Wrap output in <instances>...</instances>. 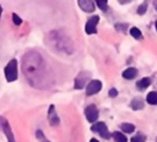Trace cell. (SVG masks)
<instances>
[{"label":"cell","instance_id":"obj_1","mask_svg":"<svg viewBox=\"0 0 157 142\" xmlns=\"http://www.w3.org/2000/svg\"><path fill=\"white\" fill-rule=\"evenodd\" d=\"M22 70L31 86L45 88L50 84V73L47 70L45 61L37 51H28L22 58Z\"/></svg>","mask_w":157,"mask_h":142},{"label":"cell","instance_id":"obj_2","mask_svg":"<svg viewBox=\"0 0 157 142\" xmlns=\"http://www.w3.org/2000/svg\"><path fill=\"white\" fill-rule=\"evenodd\" d=\"M48 42L54 49H56L59 51L71 54L74 50V45H72V42L70 40V38L59 31L50 32L48 34Z\"/></svg>","mask_w":157,"mask_h":142},{"label":"cell","instance_id":"obj_3","mask_svg":"<svg viewBox=\"0 0 157 142\" xmlns=\"http://www.w3.org/2000/svg\"><path fill=\"white\" fill-rule=\"evenodd\" d=\"M5 77L9 82L17 80V61L15 59L10 60V62L5 67Z\"/></svg>","mask_w":157,"mask_h":142},{"label":"cell","instance_id":"obj_4","mask_svg":"<svg viewBox=\"0 0 157 142\" xmlns=\"http://www.w3.org/2000/svg\"><path fill=\"white\" fill-rule=\"evenodd\" d=\"M91 130H92L93 132L99 133L103 138H109V136H110L109 132H108L107 125H105L104 122H96V124H93L92 127H91Z\"/></svg>","mask_w":157,"mask_h":142},{"label":"cell","instance_id":"obj_5","mask_svg":"<svg viewBox=\"0 0 157 142\" xmlns=\"http://www.w3.org/2000/svg\"><path fill=\"white\" fill-rule=\"evenodd\" d=\"M99 21V17L98 16H92L88 18L87 23H86V27H85V31L87 34H93L97 32V23Z\"/></svg>","mask_w":157,"mask_h":142},{"label":"cell","instance_id":"obj_6","mask_svg":"<svg viewBox=\"0 0 157 142\" xmlns=\"http://www.w3.org/2000/svg\"><path fill=\"white\" fill-rule=\"evenodd\" d=\"M101 88H102V82L98 80H93L87 84L86 93H87V95H93V94L98 93L101 91Z\"/></svg>","mask_w":157,"mask_h":142},{"label":"cell","instance_id":"obj_7","mask_svg":"<svg viewBox=\"0 0 157 142\" xmlns=\"http://www.w3.org/2000/svg\"><path fill=\"white\" fill-rule=\"evenodd\" d=\"M85 114L90 122H94L98 119V109L96 108V105H88L85 110Z\"/></svg>","mask_w":157,"mask_h":142},{"label":"cell","instance_id":"obj_8","mask_svg":"<svg viewBox=\"0 0 157 142\" xmlns=\"http://www.w3.org/2000/svg\"><path fill=\"white\" fill-rule=\"evenodd\" d=\"M0 121H1L2 131H4V133H5V135H6V137H7V141H9V142H15L13 133H12V131H11V127H10V125H9L7 120H6V119H4V118H0Z\"/></svg>","mask_w":157,"mask_h":142},{"label":"cell","instance_id":"obj_9","mask_svg":"<svg viewBox=\"0 0 157 142\" xmlns=\"http://www.w3.org/2000/svg\"><path fill=\"white\" fill-rule=\"evenodd\" d=\"M88 77H90V73H87V72H80L78 76L76 77V80H75V88H77V89L83 88V86L87 82Z\"/></svg>","mask_w":157,"mask_h":142},{"label":"cell","instance_id":"obj_10","mask_svg":"<svg viewBox=\"0 0 157 142\" xmlns=\"http://www.w3.org/2000/svg\"><path fill=\"white\" fill-rule=\"evenodd\" d=\"M78 5L86 12H93V10H94L93 0H78Z\"/></svg>","mask_w":157,"mask_h":142},{"label":"cell","instance_id":"obj_11","mask_svg":"<svg viewBox=\"0 0 157 142\" xmlns=\"http://www.w3.org/2000/svg\"><path fill=\"white\" fill-rule=\"evenodd\" d=\"M48 116H49V121H50V125H52V126H55V125L59 124V118H58V115H56V113H55L54 105H50Z\"/></svg>","mask_w":157,"mask_h":142},{"label":"cell","instance_id":"obj_12","mask_svg":"<svg viewBox=\"0 0 157 142\" xmlns=\"http://www.w3.org/2000/svg\"><path fill=\"white\" fill-rule=\"evenodd\" d=\"M137 75V70L135 67H129L125 71H123V77L126 80H132L134 77H136Z\"/></svg>","mask_w":157,"mask_h":142},{"label":"cell","instance_id":"obj_13","mask_svg":"<svg viewBox=\"0 0 157 142\" xmlns=\"http://www.w3.org/2000/svg\"><path fill=\"white\" fill-rule=\"evenodd\" d=\"M150 83H151V80L147 78V77H144V78H141V80L137 81L136 87H137L139 89H145V88H147V87L150 86Z\"/></svg>","mask_w":157,"mask_h":142},{"label":"cell","instance_id":"obj_14","mask_svg":"<svg viewBox=\"0 0 157 142\" xmlns=\"http://www.w3.org/2000/svg\"><path fill=\"white\" fill-rule=\"evenodd\" d=\"M130 105H131V108L134 110H140V109L144 108V100L141 98H134Z\"/></svg>","mask_w":157,"mask_h":142},{"label":"cell","instance_id":"obj_15","mask_svg":"<svg viewBox=\"0 0 157 142\" xmlns=\"http://www.w3.org/2000/svg\"><path fill=\"white\" fill-rule=\"evenodd\" d=\"M146 100H147L148 104L156 105L157 104V92H150L146 97Z\"/></svg>","mask_w":157,"mask_h":142},{"label":"cell","instance_id":"obj_16","mask_svg":"<svg viewBox=\"0 0 157 142\" xmlns=\"http://www.w3.org/2000/svg\"><path fill=\"white\" fill-rule=\"evenodd\" d=\"M113 138L115 140V142H126V141H128L126 137H125V135H123V133L119 132V131L113 132Z\"/></svg>","mask_w":157,"mask_h":142},{"label":"cell","instance_id":"obj_17","mask_svg":"<svg viewBox=\"0 0 157 142\" xmlns=\"http://www.w3.org/2000/svg\"><path fill=\"white\" fill-rule=\"evenodd\" d=\"M120 127H121V130H123L124 132H126V133H130V132H132V131L135 130V126H134L132 124H128V122L121 124Z\"/></svg>","mask_w":157,"mask_h":142},{"label":"cell","instance_id":"obj_18","mask_svg":"<svg viewBox=\"0 0 157 142\" xmlns=\"http://www.w3.org/2000/svg\"><path fill=\"white\" fill-rule=\"evenodd\" d=\"M130 34H131L134 38H136V39H140V38H141V32H140V29L136 28V27L130 28Z\"/></svg>","mask_w":157,"mask_h":142},{"label":"cell","instance_id":"obj_19","mask_svg":"<svg viewBox=\"0 0 157 142\" xmlns=\"http://www.w3.org/2000/svg\"><path fill=\"white\" fill-rule=\"evenodd\" d=\"M146 9H147V0H145L144 4H141V5L139 6V9H137V13H139V15H144L145 11H146Z\"/></svg>","mask_w":157,"mask_h":142},{"label":"cell","instance_id":"obj_20","mask_svg":"<svg viewBox=\"0 0 157 142\" xmlns=\"http://www.w3.org/2000/svg\"><path fill=\"white\" fill-rule=\"evenodd\" d=\"M96 1V4L98 5V7L101 9V10H105L107 9V2H108V0H94Z\"/></svg>","mask_w":157,"mask_h":142},{"label":"cell","instance_id":"obj_21","mask_svg":"<svg viewBox=\"0 0 157 142\" xmlns=\"http://www.w3.org/2000/svg\"><path fill=\"white\" fill-rule=\"evenodd\" d=\"M131 142H145V136L139 133V135H136L131 138Z\"/></svg>","mask_w":157,"mask_h":142},{"label":"cell","instance_id":"obj_22","mask_svg":"<svg viewBox=\"0 0 157 142\" xmlns=\"http://www.w3.org/2000/svg\"><path fill=\"white\" fill-rule=\"evenodd\" d=\"M12 21H13V23L15 24H21L22 23V20L18 17V15H16V13H12Z\"/></svg>","mask_w":157,"mask_h":142},{"label":"cell","instance_id":"obj_23","mask_svg":"<svg viewBox=\"0 0 157 142\" xmlns=\"http://www.w3.org/2000/svg\"><path fill=\"white\" fill-rule=\"evenodd\" d=\"M118 95V91L115 88H110L109 89V97H117Z\"/></svg>","mask_w":157,"mask_h":142},{"label":"cell","instance_id":"obj_24","mask_svg":"<svg viewBox=\"0 0 157 142\" xmlns=\"http://www.w3.org/2000/svg\"><path fill=\"white\" fill-rule=\"evenodd\" d=\"M120 4H126V2H129V1H131V0H118Z\"/></svg>","mask_w":157,"mask_h":142},{"label":"cell","instance_id":"obj_25","mask_svg":"<svg viewBox=\"0 0 157 142\" xmlns=\"http://www.w3.org/2000/svg\"><path fill=\"white\" fill-rule=\"evenodd\" d=\"M90 142H98V141H97V140H96V138H92V140H91V141H90Z\"/></svg>","mask_w":157,"mask_h":142},{"label":"cell","instance_id":"obj_26","mask_svg":"<svg viewBox=\"0 0 157 142\" xmlns=\"http://www.w3.org/2000/svg\"><path fill=\"white\" fill-rule=\"evenodd\" d=\"M155 4H156V5H155V6H156V9H157V0H156V1H155Z\"/></svg>","mask_w":157,"mask_h":142},{"label":"cell","instance_id":"obj_27","mask_svg":"<svg viewBox=\"0 0 157 142\" xmlns=\"http://www.w3.org/2000/svg\"><path fill=\"white\" fill-rule=\"evenodd\" d=\"M0 16H1V6H0Z\"/></svg>","mask_w":157,"mask_h":142},{"label":"cell","instance_id":"obj_28","mask_svg":"<svg viewBox=\"0 0 157 142\" xmlns=\"http://www.w3.org/2000/svg\"><path fill=\"white\" fill-rule=\"evenodd\" d=\"M156 29H157V21H156Z\"/></svg>","mask_w":157,"mask_h":142},{"label":"cell","instance_id":"obj_29","mask_svg":"<svg viewBox=\"0 0 157 142\" xmlns=\"http://www.w3.org/2000/svg\"><path fill=\"white\" fill-rule=\"evenodd\" d=\"M156 142H157V141H156Z\"/></svg>","mask_w":157,"mask_h":142}]
</instances>
